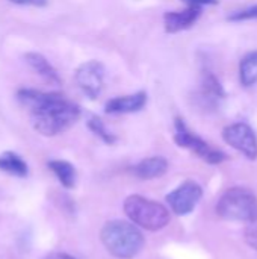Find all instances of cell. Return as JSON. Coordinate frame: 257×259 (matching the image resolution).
<instances>
[{
  "instance_id": "obj_1",
  "label": "cell",
  "mask_w": 257,
  "mask_h": 259,
  "mask_svg": "<svg viewBox=\"0 0 257 259\" xmlns=\"http://www.w3.org/2000/svg\"><path fill=\"white\" fill-rule=\"evenodd\" d=\"M17 97L30 109L33 129L44 137H55L65 132L82 115L80 106L67 100L59 93L21 88L18 90Z\"/></svg>"
},
{
  "instance_id": "obj_2",
  "label": "cell",
  "mask_w": 257,
  "mask_h": 259,
  "mask_svg": "<svg viewBox=\"0 0 257 259\" xmlns=\"http://www.w3.org/2000/svg\"><path fill=\"white\" fill-rule=\"evenodd\" d=\"M100 240L112 256L120 259L135 258L145 243L138 226L124 220L108 222L100 232Z\"/></svg>"
},
{
  "instance_id": "obj_3",
  "label": "cell",
  "mask_w": 257,
  "mask_h": 259,
  "mask_svg": "<svg viewBox=\"0 0 257 259\" xmlns=\"http://www.w3.org/2000/svg\"><path fill=\"white\" fill-rule=\"evenodd\" d=\"M124 212L130 223L138 228L156 232L170 223V211L159 202L145 199L139 194H132L124 200Z\"/></svg>"
},
{
  "instance_id": "obj_4",
  "label": "cell",
  "mask_w": 257,
  "mask_h": 259,
  "mask_svg": "<svg viewBox=\"0 0 257 259\" xmlns=\"http://www.w3.org/2000/svg\"><path fill=\"white\" fill-rule=\"evenodd\" d=\"M217 214L229 222H251L257 217L256 194L244 187H232L217 203Z\"/></svg>"
},
{
  "instance_id": "obj_5",
  "label": "cell",
  "mask_w": 257,
  "mask_h": 259,
  "mask_svg": "<svg viewBox=\"0 0 257 259\" xmlns=\"http://www.w3.org/2000/svg\"><path fill=\"white\" fill-rule=\"evenodd\" d=\"M174 143L179 146V147H183V149H188L191 150L192 153H195L198 158H201L204 162L211 164V165H218L221 162H224L227 159V155L211 146L208 141H204L201 137L195 135L185 123L183 118L177 117L174 120Z\"/></svg>"
},
{
  "instance_id": "obj_6",
  "label": "cell",
  "mask_w": 257,
  "mask_h": 259,
  "mask_svg": "<svg viewBox=\"0 0 257 259\" xmlns=\"http://www.w3.org/2000/svg\"><path fill=\"white\" fill-rule=\"evenodd\" d=\"M223 138L230 147L241 152L247 159H257V137L250 124L244 121L229 124L223 129Z\"/></svg>"
},
{
  "instance_id": "obj_7",
  "label": "cell",
  "mask_w": 257,
  "mask_h": 259,
  "mask_svg": "<svg viewBox=\"0 0 257 259\" xmlns=\"http://www.w3.org/2000/svg\"><path fill=\"white\" fill-rule=\"evenodd\" d=\"M105 65L100 61L91 59L79 65L74 79L82 93L89 99H97L105 88Z\"/></svg>"
},
{
  "instance_id": "obj_8",
  "label": "cell",
  "mask_w": 257,
  "mask_h": 259,
  "mask_svg": "<svg viewBox=\"0 0 257 259\" xmlns=\"http://www.w3.org/2000/svg\"><path fill=\"white\" fill-rule=\"evenodd\" d=\"M203 197V188L195 181H185L170 194H167V202L176 215H188L194 211L200 199Z\"/></svg>"
},
{
  "instance_id": "obj_9",
  "label": "cell",
  "mask_w": 257,
  "mask_h": 259,
  "mask_svg": "<svg viewBox=\"0 0 257 259\" xmlns=\"http://www.w3.org/2000/svg\"><path fill=\"white\" fill-rule=\"evenodd\" d=\"M201 15V8L186 6L182 11H168L164 14V26L168 33H177L191 29Z\"/></svg>"
},
{
  "instance_id": "obj_10",
  "label": "cell",
  "mask_w": 257,
  "mask_h": 259,
  "mask_svg": "<svg viewBox=\"0 0 257 259\" xmlns=\"http://www.w3.org/2000/svg\"><path fill=\"white\" fill-rule=\"evenodd\" d=\"M147 105V93L145 91H138L135 94L129 96H118L106 102L105 105V112L111 115H120V114H133Z\"/></svg>"
},
{
  "instance_id": "obj_11",
  "label": "cell",
  "mask_w": 257,
  "mask_h": 259,
  "mask_svg": "<svg viewBox=\"0 0 257 259\" xmlns=\"http://www.w3.org/2000/svg\"><path fill=\"white\" fill-rule=\"evenodd\" d=\"M24 61H26V64L39 76V77H42L47 83H50V85H61V76H59V73H58V70L48 62V59L44 56V55H41V53H38V52H29V53H26L24 55Z\"/></svg>"
},
{
  "instance_id": "obj_12",
  "label": "cell",
  "mask_w": 257,
  "mask_h": 259,
  "mask_svg": "<svg viewBox=\"0 0 257 259\" xmlns=\"http://www.w3.org/2000/svg\"><path fill=\"white\" fill-rule=\"evenodd\" d=\"M133 175L141 181H151L162 178L168 171V161L164 156H150L139 161L133 168Z\"/></svg>"
},
{
  "instance_id": "obj_13",
  "label": "cell",
  "mask_w": 257,
  "mask_h": 259,
  "mask_svg": "<svg viewBox=\"0 0 257 259\" xmlns=\"http://www.w3.org/2000/svg\"><path fill=\"white\" fill-rule=\"evenodd\" d=\"M0 170L17 178H26L29 173L26 161L14 152H3L0 155Z\"/></svg>"
},
{
  "instance_id": "obj_14",
  "label": "cell",
  "mask_w": 257,
  "mask_h": 259,
  "mask_svg": "<svg viewBox=\"0 0 257 259\" xmlns=\"http://www.w3.org/2000/svg\"><path fill=\"white\" fill-rule=\"evenodd\" d=\"M48 168L53 171L64 188H73L76 185V168L71 162L64 159H53L48 161Z\"/></svg>"
},
{
  "instance_id": "obj_15",
  "label": "cell",
  "mask_w": 257,
  "mask_h": 259,
  "mask_svg": "<svg viewBox=\"0 0 257 259\" xmlns=\"http://www.w3.org/2000/svg\"><path fill=\"white\" fill-rule=\"evenodd\" d=\"M239 80L248 88L257 83V50L247 53L239 62Z\"/></svg>"
},
{
  "instance_id": "obj_16",
  "label": "cell",
  "mask_w": 257,
  "mask_h": 259,
  "mask_svg": "<svg viewBox=\"0 0 257 259\" xmlns=\"http://www.w3.org/2000/svg\"><path fill=\"white\" fill-rule=\"evenodd\" d=\"M200 91L212 99H217V100H223L226 97V91H224L220 79L209 68H203V71H201V90Z\"/></svg>"
},
{
  "instance_id": "obj_17",
  "label": "cell",
  "mask_w": 257,
  "mask_h": 259,
  "mask_svg": "<svg viewBox=\"0 0 257 259\" xmlns=\"http://www.w3.org/2000/svg\"><path fill=\"white\" fill-rule=\"evenodd\" d=\"M86 124H88V129H89L95 137H98L105 144L112 146V144H115V143H117V137H115V134H112V132L106 127L105 121H103L100 117H97V115H89V118H88Z\"/></svg>"
},
{
  "instance_id": "obj_18",
  "label": "cell",
  "mask_w": 257,
  "mask_h": 259,
  "mask_svg": "<svg viewBox=\"0 0 257 259\" xmlns=\"http://www.w3.org/2000/svg\"><path fill=\"white\" fill-rule=\"evenodd\" d=\"M229 21L238 23V21H250V20H257V3L253 6H247L244 9L233 11L227 15Z\"/></svg>"
},
{
  "instance_id": "obj_19",
  "label": "cell",
  "mask_w": 257,
  "mask_h": 259,
  "mask_svg": "<svg viewBox=\"0 0 257 259\" xmlns=\"http://www.w3.org/2000/svg\"><path fill=\"white\" fill-rule=\"evenodd\" d=\"M244 238H245V243L250 247L257 250V217L254 220L247 223V226L244 229Z\"/></svg>"
},
{
  "instance_id": "obj_20",
  "label": "cell",
  "mask_w": 257,
  "mask_h": 259,
  "mask_svg": "<svg viewBox=\"0 0 257 259\" xmlns=\"http://www.w3.org/2000/svg\"><path fill=\"white\" fill-rule=\"evenodd\" d=\"M8 2L20 6H36V8L45 6L48 3V0H8Z\"/></svg>"
},
{
  "instance_id": "obj_21",
  "label": "cell",
  "mask_w": 257,
  "mask_h": 259,
  "mask_svg": "<svg viewBox=\"0 0 257 259\" xmlns=\"http://www.w3.org/2000/svg\"><path fill=\"white\" fill-rule=\"evenodd\" d=\"M183 3H186L188 6H212V5H218V0H182Z\"/></svg>"
},
{
  "instance_id": "obj_22",
  "label": "cell",
  "mask_w": 257,
  "mask_h": 259,
  "mask_svg": "<svg viewBox=\"0 0 257 259\" xmlns=\"http://www.w3.org/2000/svg\"><path fill=\"white\" fill-rule=\"evenodd\" d=\"M42 259H76L74 256L68 255V253H64V252H52L48 255H45Z\"/></svg>"
}]
</instances>
